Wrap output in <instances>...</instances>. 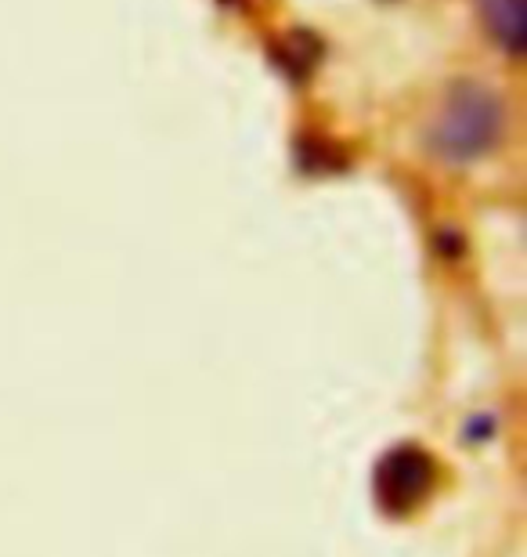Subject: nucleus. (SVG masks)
Instances as JSON below:
<instances>
[{
	"label": "nucleus",
	"mask_w": 527,
	"mask_h": 557,
	"mask_svg": "<svg viewBox=\"0 0 527 557\" xmlns=\"http://www.w3.org/2000/svg\"><path fill=\"white\" fill-rule=\"evenodd\" d=\"M506 106L480 81H455L441 98V109L430 120L426 141L437 160L466 166L477 163L502 141Z\"/></svg>",
	"instance_id": "f257e3e1"
},
{
	"label": "nucleus",
	"mask_w": 527,
	"mask_h": 557,
	"mask_svg": "<svg viewBox=\"0 0 527 557\" xmlns=\"http://www.w3.org/2000/svg\"><path fill=\"white\" fill-rule=\"evenodd\" d=\"M437 485L434 456L419 445H398L379 460L376 471V496L390 515H409L416 510Z\"/></svg>",
	"instance_id": "f03ea898"
},
{
	"label": "nucleus",
	"mask_w": 527,
	"mask_h": 557,
	"mask_svg": "<svg viewBox=\"0 0 527 557\" xmlns=\"http://www.w3.org/2000/svg\"><path fill=\"white\" fill-rule=\"evenodd\" d=\"M480 22H485L491 44L506 51L510 59H520L527 48V8L524 0H477Z\"/></svg>",
	"instance_id": "7ed1b4c3"
},
{
	"label": "nucleus",
	"mask_w": 527,
	"mask_h": 557,
	"mask_svg": "<svg viewBox=\"0 0 527 557\" xmlns=\"http://www.w3.org/2000/svg\"><path fill=\"white\" fill-rule=\"evenodd\" d=\"M275 54H278V62L289 70L293 81H304L322 59V44L311 37V33H289V37L283 40V48H278Z\"/></svg>",
	"instance_id": "20e7f679"
}]
</instances>
